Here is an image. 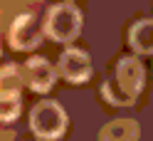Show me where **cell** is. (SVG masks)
I'll return each instance as SVG.
<instances>
[{"label":"cell","mask_w":153,"mask_h":141,"mask_svg":"<svg viewBox=\"0 0 153 141\" xmlns=\"http://www.w3.org/2000/svg\"><path fill=\"white\" fill-rule=\"evenodd\" d=\"M82 22L84 17L79 13V7H74L72 3L52 5L45 17V35L52 37L54 42H72L74 37H79Z\"/></svg>","instance_id":"cell-1"},{"label":"cell","mask_w":153,"mask_h":141,"mask_svg":"<svg viewBox=\"0 0 153 141\" xmlns=\"http://www.w3.org/2000/svg\"><path fill=\"white\" fill-rule=\"evenodd\" d=\"M32 134L45 141H54L64 134L67 129V111L59 101H40L30 114Z\"/></svg>","instance_id":"cell-2"},{"label":"cell","mask_w":153,"mask_h":141,"mask_svg":"<svg viewBox=\"0 0 153 141\" xmlns=\"http://www.w3.org/2000/svg\"><path fill=\"white\" fill-rule=\"evenodd\" d=\"M116 87L131 97L133 101L138 99V94L143 92V82H146V69H143V64L138 62V57H121L116 62Z\"/></svg>","instance_id":"cell-3"},{"label":"cell","mask_w":153,"mask_h":141,"mask_svg":"<svg viewBox=\"0 0 153 141\" xmlns=\"http://www.w3.org/2000/svg\"><path fill=\"white\" fill-rule=\"evenodd\" d=\"M7 37H10V45L15 50H35V47H40L42 30H40V22H37V15L35 13L17 15L10 25V35Z\"/></svg>","instance_id":"cell-4"},{"label":"cell","mask_w":153,"mask_h":141,"mask_svg":"<svg viewBox=\"0 0 153 141\" xmlns=\"http://www.w3.org/2000/svg\"><path fill=\"white\" fill-rule=\"evenodd\" d=\"M59 74L72 82V84H82L91 77V60L84 50H76V47H69V50L62 52L59 57Z\"/></svg>","instance_id":"cell-5"},{"label":"cell","mask_w":153,"mask_h":141,"mask_svg":"<svg viewBox=\"0 0 153 141\" xmlns=\"http://www.w3.org/2000/svg\"><path fill=\"white\" fill-rule=\"evenodd\" d=\"M25 82L30 84V89L35 92H50L54 87V79H57V69L52 67L50 60L45 57H30L25 62V72H22Z\"/></svg>","instance_id":"cell-6"},{"label":"cell","mask_w":153,"mask_h":141,"mask_svg":"<svg viewBox=\"0 0 153 141\" xmlns=\"http://www.w3.org/2000/svg\"><path fill=\"white\" fill-rule=\"evenodd\" d=\"M141 134L136 119H114L99 131V141H136Z\"/></svg>","instance_id":"cell-7"},{"label":"cell","mask_w":153,"mask_h":141,"mask_svg":"<svg viewBox=\"0 0 153 141\" xmlns=\"http://www.w3.org/2000/svg\"><path fill=\"white\" fill-rule=\"evenodd\" d=\"M128 45L138 54H153V20H138L128 30Z\"/></svg>","instance_id":"cell-8"},{"label":"cell","mask_w":153,"mask_h":141,"mask_svg":"<svg viewBox=\"0 0 153 141\" xmlns=\"http://www.w3.org/2000/svg\"><path fill=\"white\" fill-rule=\"evenodd\" d=\"M22 84H25V77L15 64H7L0 69V97H20Z\"/></svg>","instance_id":"cell-9"},{"label":"cell","mask_w":153,"mask_h":141,"mask_svg":"<svg viewBox=\"0 0 153 141\" xmlns=\"http://www.w3.org/2000/svg\"><path fill=\"white\" fill-rule=\"evenodd\" d=\"M101 94H104V99H106L111 107H133V99L126 97V94L116 87V82H114V79H106V82H104Z\"/></svg>","instance_id":"cell-10"},{"label":"cell","mask_w":153,"mask_h":141,"mask_svg":"<svg viewBox=\"0 0 153 141\" xmlns=\"http://www.w3.org/2000/svg\"><path fill=\"white\" fill-rule=\"evenodd\" d=\"M20 97H0V121H15L20 116Z\"/></svg>","instance_id":"cell-11"},{"label":"cell","mask_w":153,"mask_h":141,"mask_svg":"<svg viewBox=\"0 0 153 141\" xmlns=\"http://www.w3.org/2000/svg\"><path fill=\"white\" fill-rule=\"evenodd\" d=\"M67 3H72V0H67Z\"/></svg>","instance_id":"cell-12"}]
</instances>
